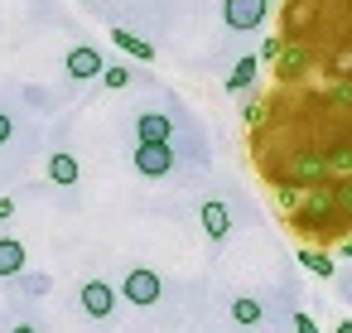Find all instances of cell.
I'll return each instance as SVG.
<instances>
[{
	"label": "cell",
	"instance_id": "6da1fadb",
	"mask_svg": "<svg viewBox=\"0 0 352 333\" xmlns=\"http://www.w3.org/2000/svg\"><path fill=\"white\" fill-rule=\"evenodd\" d=\"M289 217V227L294 232H323L333 217H338V198H333V179H323V184H309L304 189V198H299V208L294 213H285Z\"/></svg>",
	"mask_w": 352,
	"mask_h": 333
},
{
	"label": "cell",
	"instance_id": "7a4b0ae2",
	"mask_svg": "<svg viewBox=\"0 0 352 333\" xmlns=\"http://www.w3.org/2000/svg\"><path fill=\"white\" fill-rule=\"evenodd\" d=\"M280 179H294L299 189H309V184H323V179H333V174H328V150H294V155L285 160Z\"/></svg>",
	"mask_w": 352,
	"mask_h": 333
},
{
	"label": "cell",
	"instance_id": "3957f363",
	"mask_svg": "<svg viewBox=\"0 0 352 333\" xmlns=\"http://www.w3.org/2000/svg\"><path fill=\"white\" fill-rule=\"evenodd\" d=\"M265 15H270V0H222V20H227V30H236V34L261 30Z\"/></svg>",
	"mask_w": 352,
	"mask_h": 333
},
{
	"label": "cell",
	"instance_id": "277c9868",
	"mask_svg": "<svg viewBox=\"0 0 352 333\" xmlns=\"http://www.w3.org/2000/svg\"><path fill=\"white\" fill-rule=\"evenodd\" d=\"M160 275L155 270H145V266H135L126 280H121V294H126V304H135V309H150V304H160Z\"/></svg>",
	"mask_w": 352,
	"mask_h": 333
},
{
	"label": "cell",
	"instance_id": "5b68a950",
	"mask_svg": "<svg viewBox=\"0 0 352 333\" xmlns=\"http://www.w3.org/2000/svg\"><path fill=\"white\" fill-rule=\"evenodd\" d=\"M135 169H140L145 179H164V174L174 169L169 140H140V145H135Z\"/></svg>",
	"mask_w": 352,
	"mask_h": 333
},
{
	"label": "cell",
	"instance_id": "8992f818",
	"mask_svg": "<svg viewBox=\"0 0 352 333\" xmlns=\"http://www.w3.org/2000/svg\"><path fill=\"white\" fill-rule=\"evenodd\" d=\"M82 314L87 319H111L116 314V285L111 280H82Z\"/></svg>",
	"mask_w": 352,
	"mask_h": 333
},
{
	"label": "cell",
	"instance_id": "52a82bcc",
	"mask_svg": "<svg viewBox=\"0 0 352 333\" xmlns=\"http://www.w3.org/2000/svg\"><path fill=\"white\" fill-rule=\"evenodd\" d=\"M63 68H68V78L73 83H87V78H102V54L92 49V44H78V49H68V58H63Z\"/></svg>",
	"mask_w": 352,
	"mask_h": 333
},
{
	"label": "cell",
	"instance_id": "ba28073f",
	"mask_svg": "<svg viewBox=\"0 0 352 333\" xmlns=\"http://www.w3.org/2000/svg\"><path fill=\"white\" fill-rule=\"evenodd\" d=\"M304 68H309V49L285 39V49H280V58H275V78H280V83H294V78H304Z\"/></svg>",
	"mask_w": 352,
	"mask_h": 333
},
{
	"label": "cell",
	"instance_id": "9c48e42d",
	"mask_svg": "<svg viewBox=\"0 0 352 333\" xmlns=\"http://www.w3.org/2000/svg\"><path fill=\"white\" fill-rule=\"evenodd\" d=\"M198 217H203L208 241H222V237L232 232V213H227V203H217V198H208V203L198 208Z\"/></svg>",
	"mask_w": 352,
	"mask_h": 333
},
{
	"label": "cell",
	"instance_id": "30bf717a",
	"mask_svg": "<svg viewBox=\"0 0 352 333\" xmlns=\"http://www.w3.org/2000/svg\"><path fill=\"white\" fill-rule=\"evenodd\" d=\"M49 179H54L58 189H73V184L82 179V164H78V160H73L68 150H58V155L49 160Z\"/></svg>",
	"mask_w": 352,
	"mask_h": 333
},
{
	"label": "cell",
	"instance_id": "8fae6325",
	"mask_svg": "<svg viewBox=\"0 0 352 333\" xmlns=\"http://www.w3.org/2000/svg\"><path fill=\"white\" fill-rule=\"evenodd\" d=\"M135 136H140V140H169V136H174V121H169L164 111H145V116L135 121Z\"/></svg>",
	"mask_w": 352,
	"mask_h": 333
},
{
	"label": "cell",
	"instance_id": "7c38bea8",
	"mask_svg": "<svg viewBox=\"0 0 352 333\" xmlns=\"http://www.w3.org/2000/svg\"><path fill=\"white\" fill-rule=\"evenodd\" d=\"M25 270V241H15V237H0V275H20Z\"/></svg>",
	"mask_w": 352,
	"mask_h": 333
},
{
	"label": "cell",
	"instance_id": "4fadbf2b",
	"mask_svg": "<svg viewBox=\"0 0 352 333\" xmlns=\"http://www.w3.org/2000/svg\"><path fill=\"white\" fill-rule=\"evenodd\" d=\"M111 44H116V49H126V54H131V58H140V63H150V58H155V44H145L140 34H131V30H121V25L111 30Z\"/></svg>",
	"mask_w": 352,
	"mask_h": 333
},
{
	"label": "cell",
	"instance_id": "5bb4252c",
	"mask_svg": "<svg viewBox=\"0 0 352 333\" xmlns=\"http://www.w3.org/2000/svg\"><path fill=\"white\" fill-rule=\"evenodd\" d=\"M256 68H261V58H256V54H246V58H241V63L227 73V92H241V87H251V83H256Z\"/></svg>",
	"mask_w": 352,
	"mask_h": 333
},
{
	"label": "cell",
	"instance_id": "9a60e30c",
	"mask_svg": "<svg viewBox=\"0 0 352 333\" xmlns=\"http://www.w3.org/2000/svg\"><path fill=\"white\" fill-rule=\"evenodd\" d=\"M270 184H275V208H280V213H294L299 198H304V189H299L294 179H270Z\"/></svg>",
	"mask_w": 352,
	"mask_h": 333
},
{
	"label": "cell",
	"instance_id": "2e32d148",
	"mask_svg": "<svg viewBox=\"0 0 352 333\" xmlns=\"http://www.w3.org/2000/svg\"><path fill=\"white\" fill-rule=\"evenodd\" d=\"M232 319H236L241 328H256V323L265 319V309H261V299H246V294H241V299H232Z\"/></svg>",
	"mask_w": 352,
	"mask_h": 333
},
{
	"label": "cell",
	"instance_id": "e0dca14e",
	"mask_svg": "<svg viewBox=\"0 0 352 333\" xmlns=\"http://www.w3.org/2000/svg\"><path fill=\"white\" fill-rule=\"evenodd\" d=\"M328 174L333 179H352V140H342V145L328 150Z\"/></svg>",
	"mask_w": 352,
	"mask_h": 333
},
{
	"label": "cell",
	"instance_id": "ac0fdd59",
	"mask_svg": "<svg viewBox=\"0 0 352 333\" xmlns=\"http://www.w3.org/2000/svg\"><path fill=\"white\" fill-rule=\"evenodd\" d=\"M299 266H304V270H314L318 280H328V275H333V256H323V251H309V246L299 251Z\"/></svg>",
	"mask_w": 352,
	"mask_h": 333
},
{
	"label": "cell",
	"instance_id": "d6986e66",
	"mask_svg": "<svg viewBox=\"0 0 352 333\" xmlns=\"http://www.w3.org/2000/svg\"><path fill=\"white\" fill-rule=\"evenodd\" d=\"M333 198H338V217L352 222V179H333Z\"/></svg>",
	"mask_w": 352,
	"mask_h": 333
},
{
	"label": "cell",
	"instance_id": "ffe728a7",
	"mask_svg": "<svg viewBox=\"0 0 352 333\" xmlns=\"http://www.w3.org/2000/svg\"><path fill=\"white\" fill-rule=\"evenodd\" d=\"M102 83H107L111 92H121V87H131V73H126V68H102Z\"/></svg>",
	"mask_w": 352,
	"mask_h": 333
},
{
	"label": "cell",
	"instance_id": "44dd1931",
	"mask_svg": "<svg viewBox=\"0 0 352 333\" xmlns=\"http://www.w3.org/2000/svg\"><path fill=\"white\" fill-rule=\"evenodd\" d=\"M280 49H285V39H275V34H270V39H265V44H261V54H256V58H261V63H270V68H275V58H280Z\"/></svg>",
	"mask_w": 352,
	"mask_h": 333
},
{
	"label": "cell",
	"instance_id": "7402d4cb",
	"mask_svg": "<svg viewBox=\"0 0 352 333\" xmlns=\"http://www.w3.org/2000/svg\"><path fill=\"white\" fill-rule=\"evenodd\" d=\"M328 102H333V107H342V111H352V83H338V87L328 92Z\"/></svg>",
	"mask_w": 352,
	"mask_h": 333
},
{
	"label": "cell",
	"instance_id": "603a6c76",
	"mask_svg": "<svg viewBox=\"0 0 352 333\" xmlns=\"http://www.w3.org/2000/svg\"><path fill=\"white\" fill-rule=\"evenodd\" d=\"M25 290H30V294H49V290H54V280H49V275H30V280H25Z\"/></svg>",
	"mask_w": 352,
	"mask_h": 333
},
{
	"label": "cell",
	"instance_id": "cb8c5ba5",
	"mask_svg": "<svg viewBox=\"0 0 352 333\" xmlns=\"http://www.w3.org/2000/svg\"><path fill=\"white\" fill-rule=\"evenodd\" d=\"M289 323H294V333H318V323L309 314H289Z\"/></svg>",
	"mask_w": 352,
	"mask_h": 333
},
{
	"label": "cell",
	"instance_id": "d4e9b609",
	"mask_svg": "<svg viewBox=\"0 0 352 333\" xmlns=\"http://www.w3.org/2000/svg\"><path fill=\"white\" fill-rule=\"evenodd\" d=\"M10 136H15V121H10V116H6V111H0V145H6V140H10Z\"/></svg>",
	"mask_w": 352,
	"mask_h": 333
},
{
	"label": "cell",
	"instance_id": "484cf974",
	"mask_svg": "<svg viewBox=\"0 0 352 333\" xmlns=\"http://www.w3.org/2000/svg\"><path fill=\"white\" fill-rule=\"evenodd\" d=\"M10 217H15V203H10V198H0V222H10Z\"/></svg>",
	"mask_w": 352,
	"mask_h": 333
},
{
	"label": "cell",
	"instance_id": "4316f807",
	"mask_svg": "<svg viewBox=\"0 0 352 333\" xmlns=\"http://www.w3.org/2000/svg\"><path fill=\"white\" fill-rule=\"evenodd\" d=\"M333 68H338V73H347V68H352V54H338V63H333Z\"/></svg>",
	"mask_w": 352,
	"mask_h": 333
},
{
	"label": "cell",
	"instance_id": "83f0119b",
	"mask_svg": "<svg viewBox=\"0 0 352 333\" xmlns=\"http://www.w3.org/2000/svg\"><path fill=\"white\" fill-rule=\"evenodd\" d=\"M338 256H347V261H352V237H347V241H338Z\"/></svg>",
	"mask_w": 352,
	"mask_h": 333
}]
</instances>
